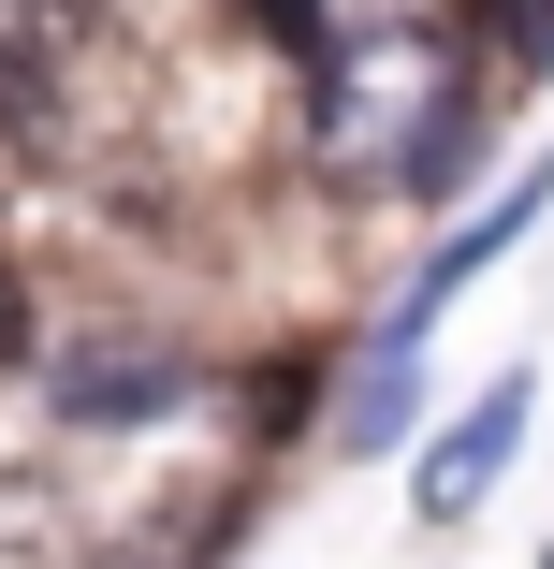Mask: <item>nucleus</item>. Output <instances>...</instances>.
Segmentation results:
<instances>
[{
  "label": "nucleus",
  "mask_w": 554,
  "mask_h": 569,
  "mask_svg": "<svg viewBox=\"0 0 554 569\" xmlns=\"http://www.w3.org/2000/svg\"><path fill=\"white\" fill-rule=\"evenodd\" d=\"M234 16H263L278 44H321V16H336V0H234Z\"/></svg>",
  "instance_id": "nucleus-8"
},
{
  "label": "nucleus",
  "mask_w": 554,
  "mask_h": 569,
  "mask_svg": "<svg viewBox=\"0 0 554 569\" xmlns=\"http://www.w3.org/2000/svg\"><path fill=\"white\" fill-rule=\"evenodd\" d=\"M540 204H554V161H540V176H511V190H496V204L467 219V234H453V249H437V263H423V292H409L394 321H437V307H453V292H467V278H482V263H496L511 234H525V219H540Z\"/></svg>",
  "instance_id": "nucleus-3"
},
{
  "label": "nucleus",
  "mask_w": 554,
  "mask_h": 569,
  "mask_svg": "<svg viewBox=\"0 0 554 569\" xmlns=\"http://www.w3.org/2000/svg\"><path fill=\"white\" fill-rule=\"evenodd\" d=\"M30 132H44V88H30V73H0V161H16Z\"/></svg>",
  "instance_id": "nucleus-7"
},
{
  "label": "nucleus",
  "mask_w": 554,
  "mask_h": 569,
  "mask_svg": "<svg viewBox=\"0 0 554 569\" xmlns=\"http://www.w3.org/2000/svg\"><path fill=\"white\" fill-rule=\"evenodd\" d=\"M0 569H59V482H0Z\"/></svg>",
  "instance_id": "nucleus-5"
},
{
  "label": "nucleus",
  "mask_w": 554,
  "mask_h": 569,
  "mask_svg": "<svg viewBox=\"0 0 554 569\" xmlns=\"http://www.w3.org/2000/svg\"><path fill=\"white\" fill-rule=\"evenodd\" d=\"M30 366V292H16V263H0V380Z\"/></svg>",
  "instance_id": "nucleus-9"
},
{
  "label": "nucleus",
  "mask_w": 554,
  "mask_h": 569,
  "mask_svg": "<svg viewBox=\"0 0 554 569\" xmlns=\"http://www.w3.org/2000/svg\"><path fill=\"white\" fill-rule=\"evenodd\" d=\"M496 30H511L525 59H554V0H496Z\"/></svg>",
  "instance_id": "nucleus-10"
},
{
  "label": "nucleus",
  "mask_w": 554,
  "mask_h": 569,
  "mask_svg": "<svg viewBox=\"0 0 554 569\" xmlns=\"http://www.w3.org/2000/svg\"><path fill=\"white\" fill-rule=\"evenodd\" d=\"M525 409H540V395H525V380H496V395H482V409H467L453 438L423 452V526H453V511H482V497H496V468H511Z\"/></svg>",
  "instance_id": "nucleus-2"
},
{
  "label": "nucleus",
  "mask_w": 554,
  "mask_h": 569,
  "mask_svg": "<svg viewBox=\"0 0 554 569\" xmlns=\"http://www.w3.org/2000/svg\"><path fill=\"white\" fill-rule=\"evenodd\" d=\"M73 16H88V0H0V73H44L73 44Z\"/></svg>",
  "instance_id": "nucleus-6"
},
{
  "label": "nucleus",
  "mask_w": 554,
  "mask_h": 569,
  "mask_svg": "<svg viewBox=\"0 0 554 569\" xmlns=\"http://www.w3.org/2000/svg\"><path fill=\"white\" fill-rule=\"evenodd\" d=\"M175 395H190V366H175V351H88V366H59V409H73V423L175 409Z\"/></svg>",
  "instance_id": "nucleus-4"
},
{
  "label": "nucleus",
  "mask_w": 554,
  "mask_h": 569,
  "mask_svg": "<svg viewBox=\"0 0 554 569\" xmlns=\"http://www.w3.org/2000/svg\"><path fill=\"white\" fill-rule=\"evenodd\" d=\"M306 132L336 176H453L467 147V44L423 0H336L306 44Z\"/></svg>",
  "instance_id": "nucleus-1"
}]
</instances>
